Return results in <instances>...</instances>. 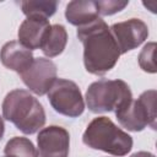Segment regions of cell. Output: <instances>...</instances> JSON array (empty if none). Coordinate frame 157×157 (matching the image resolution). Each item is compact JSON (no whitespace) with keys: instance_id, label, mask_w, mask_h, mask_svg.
<instances>
[{"instance_id":"cell-20","label":"cell","mask_w":157,"mask_h":157,"mask_svg":"<svg viewBox=\"0 0 157 157\" xmlns=\"http://www.w3.org/2000/svg\"><path fill=\"white\" fill-rule=\"evenodd\" d=\"M5 157H6V156H5Z\"/></svg>"},{"instance_id":"cell-2","label":"cell","mask_w":157,"mask_h":157,"mask_svg":"<svg viewBox=\"0 0 157 157\" xmlns=\"http://www.w3.org/2000/svg\"><path fill=\"white\" fill-rule=\"evenodd\" d=\"M2 118L11 121L26 135L37 132L45 124V112L42 103L28 91L16 88L2 101Z\"/></svg>"},{"instance_id":"cell-3","label":"cell","mask_w":157,"mask_h":157,"mask_svg":"<svg viewBox=\"0 0 157 157\" xmlns=\"http://www.w3.org/2000/svg\"><path fill=\"white\" fill-rule=\"evenodd\" d=\"M82 141L93 150H99L112 156L123 157L132 148V137L118 128L109 118L97 117L86 128Z\"/></svg>"},{"instance_id":"cell-17","label":"cell","mask_w":157,"mask_h":157,"mask_svg":"<svg viewBox=\"0 0 157 157\" xmlns=\"http://www.w3.org/2000/svg\"><path fill=\"white\" fill-rule=\"evenodd\" d=\"M129 1L121 0H98L96 1L99 16H110L117 12H120L128 6Z\"/></svg>"},{"instance_id":"cell-18","label":"cell","mask_w":157,"mask_h":157,"mask_svg":"<svg viewBox=\"0 0 157 157\" xmlns=\"http://www.w3.org/2000/svg\"><path fill=\"white\" fill-rule=\"evenodd\" d=\"M130 157H156V156L151 152H147V151H139V152L132 153Z\"/></svg>"},{"instance_id":"cell-10","label":"cell","mask_w":157,"mask_h":157,"mask_svg":"<svg viewBox=\"0 0 157 157\" xmlns=\"http://www.w3.org/2000/svg\"><path fill=\"white\" fill-rule=\"evenodd\" d=\"M48 18L40 16H28L20 25L17 37L18 42L29 50L40 49L44 37L50 28Z\"/></svg>"},{"instance_id":"cell-8","label":"cell","mask_w":157,"mask_h":157,"mask_svg":"<svg viewBox=\"0 0 157 157\" xmlns=\"http://www.w3.org/2000/svg\"><path fill=\"white\" fill-rule=\"evenodd\" d=\"M109 29L120 54H125L137 48L148 37V27L140 18H130L114 23L109 27Z\"/></svg>"},{"instance_id":"cell-9","label":"cell","mask_w":157,"mask_h":157,"mask_svg":"<svg viewBox=\"0 0 157 157\" xmlns=\"http://www.w3.org/2000/svg\"><path fill=\"white\" fill-rule=\"evenodd\" d=\"M39 157H67L70 151L69 131L58 125L39 130L37 136Z\"/></svg>"},{"instance_id":"cell-13","label":"cell","mask_w":157,"mask_h":157,"mask_svg":"<svg viewBox=\"0 0 157 157\" xmlns=\"http://www.w3.org/2000/svg\"><path fill=\"white\" fill-rule=\"evenodd\" d=\"M67 43V32L63 25H52L48 29L40 50L48 58H55L60 55Z\"/></svg>"},{"instance_id":"cell-5","label":"cell","mask_w":157,"mask_h":157,"mask_svg":"<svg viewBox=\"0 0 157 157\" xmlns=\"http://www.w3.org/2000/svg\"><path fill=\"white\" fill-rule=\"evenodd\" d=\"M156 90H148L137 99L131 98L120 105L114 113L119 124L129 131H142L146 126L156 130Z\"/></svg>"},{"instance_id":"cell-7","label":"cell","mask_w":157,"mask_h":157,"mask_svg":"<svg viewBox=\"0 0 157 157\" xmlns=\"http://www.w3.org/2000/svg\"><path fill=\"white\" fill-rule=\"evenodd\" d=\"M23 83L31 92L43 96L49 92L54 82L58 80L56 65L47 58H34L29 67L20 74Z\"/></svg>"},{"instance_id":"cell-16","label":"cell","mask_w":157,"mask_h":157,"mask_svg":"<svg viewBox=\"0 0 157 157\" xmlns=\"http://www.w3.org/2000/svg\"><path fill=\"white\" fill-rule=\"evenodd\" d=\"M155 52H156V43L150 42L144 45L142 50L139 54V65L145 72L155 74L157 71L155 64Z\"/></svg>"},{"instance_id":"cell-4","label":"cell","mask_w":157,"mask_h":157,"mask_svg":"<svg viewBox=\"0 0 157 157\" xmlns=\"http://www.w3.org/2000/svg\"><path fill=\"white\" fill-rule=\"evenodd\" d=\"M86 104L92 113L115 112L132 98L129 85L123 80L102 78L92 82L86 91Z\"/></svg>"},{"instance_id":"cell-6","label":"cell","mask_w":157,"mask_h":157,"mask_svg":"<svg viewBox=\"0 0 157 157\" xmlns=\"http://www.w3.org/2000/svg\"><path fill=\"white\" fill-rule=\"evenodd\" d=\"M47 94L52 108L61 115L77 118L85 110L82 93L74 81L58 78Z\"/></svg>"},{"instance_id":"cell-11","label":"cell","mask_w":157,"mask_h":157,"mask_svg":"<svg viewBox=\"0 0 157 157\" xmlns=\"http://www.w3.org/2000/svg\"><path fill=\"white\" fill-rule=\"evenodd\" d=\"M0 60L5 67L20 75L29 67L34 58L32 50L23 47L18 40H11L2 45L0 50Z\"/></svg>"},{"instance_id":"cell-14","label":"cell","mask_w":157,"mask_h":157,"mask_svg":"<svg viewBox=\"0 0 157 157\" xmlns=\"http://www.w3.org/2000/svg\"><path fill=\"white\" fill-rule=\"evenodd\" d=\"M4 153L6 157H39L33 142L23 136L10 139L4 148Z\"/></svg>"},{"instance_id":"cell-19","label":"cell","mask_w":157,"mask_h":157,"mask_svg":"<svg viewBox=\"0 0 157 157\" xmlns=\"http://www.w3.org/2000/svg\"><path fill=\"white\" fill-rule=\"evenodd\" d=\"M4 134H5V124L2 117H0V140L4 137Z\"/></svg>"},{"instance_id":"cell-15","label":"cell","mask_w":157,"mask_h":157,"mask_svg":"<svg viewBox=\"0 0 157 157\" xmlns=\"http://www.w3.org/2000/svg\"><path fill=\"white\" fill-rule=\"evenodd\" d=\"M58 1L55 0H26L21 1L22 12L28 16H40L49 18L56 11Z\"/></svg>"},{"instance_id":"cell-12","label":"cell","mask_w":157,"mask_h":157,"mask_svg":"<svg viewBox=\"0 0 157 157\" xmlns=\"http://www.w3.org/2000/svg\"><path fill=\"white\" fill-rule=\"evenodd\" d=\"M66 21L76 27H81L99 18L96 1L93 0H74L66 5Z\"/></svg>"},{"instance_id":"cell-1","label":"cell","mask_w":157,"mask_h":157,"mask_svg":"<svg viewBox=\"0 0 157 157\" xmlns=\"http://www.w3.org/2000/svg\"><path fill=\"white\" fill-rule=\"evenodd\" d=\"M76 34L83 45V65L87 72L103 76L115 66L120 52L108 25L101 17L77 27Z\"/></svg>"}]
</instances>
